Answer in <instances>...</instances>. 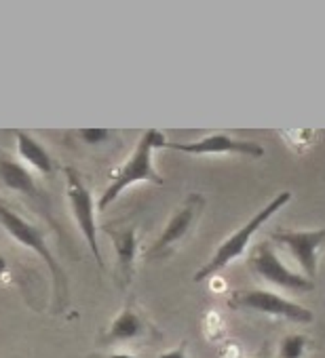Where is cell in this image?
Listing matches in <instances>:
<instances>
[{
	"instance_id": "cell-17",
	"label": "cell",
	"mask_w": 325,
	"mask_h": 358,
	"mask_svg": "<svg viewBox=\"0 0 325 358\" xmlns=\"http://www.w3.org/2000/svg\"><path fill=\"white\" fill-rule=\"evenodd\" d=\"M222 358H243V352L235 341H228L222 350Z\"/></svg>"
},
{
	"instance_id": "cell-11",
	"label": "cell",
	"mask_w": 325,
	"mask_h": 358,
	"mask_svg": "<svg viewBox=\"0 0 325 358\" xmlns=\"http://www.w3.org/2000/svg\"><path fill=\"white\" fill-rule=\"evenodd\" d=\"M0 182H3L7 188H11L13 192L30 199L34 205H41L45 215L49 217V222L55 224L53 217H51V209H49V201H47L45 192L39 188L34 175L26 166H22L20 162H15L11 158L0 156Z\"/></svg>"
},
{
	"instance_id": "cell-3",
	"label": "cell",
	"mask_w": 325,
	"mask_h": 358,
	"mask_svg": "<svg viewBox=\"0 0 325 358\" xmlns=\"http://www.w3.org/2000/svg\"><path fill=\"white\" fill-rule=\"evenodd\" d=\"M291 201V192H281V194H277L268 205H264V209H260L249 222H245L235 234H230L218 249H216V253L212 255V259L193 276V280L195 282H203V280H207V278H212L214 274H218L220 270H224L228 264H233L237 257H241L243 253H245V249H247V243L251 241V236L279 211V209H283L287 203Z\"/></svg>"
},
{
	"instance_id": "cell-15",
	"label": "cell",
	"mask_w": 325,
	"mask_h": 358,
	"mask_svg": "<svg viewBox=\"0 0 325 358\" xmlns=\"http://www.w3.org/2000/svg\"><path fill=\"white\" fill-rule=\"evenodd\" d=\"M81 135H83V139L87 141V143H97V141H104L108 135H110V131H95V129H85V131H81Z\"/></svg>"
},
{
	"instance_id": "cell-12",
	"label": "cell",
	"mask_w": 325,
	"mask_h": 358,
	"mask_svg": "<svg viewBox=\"0 0 325 358\" xmlns=\"http://www.w3.org/2000/svg\"><path fill=\"white\" fill-rule=\"evenodd\" d=\"M152 331V327L146 322V318L135 310L133 301H127L125 308L114 316V320L110 322L108 331L104 333L102 341L104 343H127V341H135V339H144L148 337V333Z\"/></svg>"
},
{
	"instance_id": "cell-13",
	"label": "cell",
	"mask_w": 325,
	"mask_h": 358,
	"mask_svg": "<svg viewBox=\"0 0 325 358\" xmlns=\"http://www.w3.org/2000/svg\"><path fill=\"white\" fill-rule=\"evenodd\" d=\"M15 137H18V154H20V158L24 162H28L41 175L51 177L55 173V164H53L51 154L32 135H28L24 131H15Z\"/></svg>"
},
{
	"instance_id": "cell-7",
	"label": "cell",
	"mask_w": 325,
	"mask_h": 358,
	"mask_svg": "<svg viewBox=\"0 0 325 358\" xmlns=\"http://www.w3.org/2000/svg\"><path fill=\"white\" fill-rule=\"evenodd\" d=\"M247 266L249 270L254 272V276L275 285V287H281V289H289V291H302V293H308L314 289V282L308 280L306 276L298 274V272H291L275 253L272 249V243L266 241V243H260L249 259H247Z\"/></svg>"
},
{
	"instance_id": "cell-1",
	"label": "cell",
	"mask_w": 325,
	"mask_h": 358,
	"mask_svg": "<svg viewBox=\"0 0 325 358\" xmlns=\"http://www.w3.org/2000/svg\"><path fill=\"white\" fill-rule=\"evenodd\" d=\"M165 141H167L165 135L154 129L146 131L139 137L133 154L114 171L110 184L106 186L104 194L99 196V201H97L99 211H106L129 186H133L137 182H148V184H156V186L162 184V177L156 173V169L152 164V152H154V148L165 145Z\"/></svg>"
},
{
	"instance_id": "cell-6",
	"label": "cell",
	"mask_w": 325,
	"mask_h": 358,
	"mask_svg": "<svg viewBox=\"0 0 325 358\" xmlns=\"http://www.w3.org/2000/svg\"><path fill=\"white\" fill-rule=\"evenodd\" d=\"M66 175V194H68V203L72 209V215L78 224V230L87 243V247L91 249L97 268L104 270V259H102V251H99V243H97V224H95V201L91 190L83 184V179L78 175V171H74L72 166L64 169Z\"/></svg>"
},
{
	"instance_id": "cell-18",
	"label": "cell",
	"mask_w": 325,
	"mask_h": 358,
	"mask_svg": "<svg viewBox=\"0 0 325 358\" xmlns=\"http://www.w3.org/2000/svg\"><path fill=\"white\" fill-rule=\"evenodd\" d=\"M7 272H9V259L0 253V276H5Z\"/></svg>"
},
{
	"instance_id": "cell-2",
	"label": "cell",
	"mask_w": 325,
	"mask_h": 358,
	"mask_svg": "<svg viewBox=\"0 0 325 358\" xmlns=\"http://www.w3.org/2000/svg\"><path fill=\"white\" fill-rule=\"evenodd\" d=\"M0 226L7 230V234H11V238H15L26 249L34 251L45 262V266L49 268V272L53 276L55 303L60 308H64L66 301H68V276H66L64 268L60 266V262L55 259V255L51 253L43 228L36 226V224H32V222H28L26 217H22L3 199H0Z\"/></svg>"
},
{
	"instance_id": "cell-14",
	"label": "cell",
	"mask_w": 325,
	"mask_h": 358,
	"mask_svg": "<svg viewBox=\"0 0 325 358\" xmlns=\"http://www.w3.org/2000/svg\"><path fill=\"white\" fill-rule=\"evenodd\" d=\"M306 345H308V339L304 335H298V333L285 335L279 345V358H302Z\"/></svg>"
},
{
	"instance_id": "cell-10",
	"label": "cell",
	"mask_w": 325,
	"mask_h": 358,
	"mask_svg": "<svg viewBox=\"0 0 325 358\" xmlns=\"http://www.w3.org/2000/svg\"><path fill=\"white\" fill-rule=\"evenodd\" d=\"M104 232L110 234L114 253H116V280L123 289H127L135 274V257H137V226L127 222L106 224Z\"/></svg>"
},
{
	"instance_id": "cell-9",
	"label": "cell",
	"mask_w": 325,
	"mask_h": 358,
	"mask_svg": "<svg viewBox=\"0 0 325 358\" xmlns=\"http://www.w3.org/2000/svg\"><path fill=\"white\" fill-rule=\"evenodd\" d=\"M270 243L283 245L302 266L308 280L314 278L319 268V249L325 245V228L321 230H277Z\"/></svg>"
},
{
	"instance_id": "cell-16",
	"label": "cell",
	"mask_w": 325,
	"mask_h": 358,
	"mask_svg": "<svg viewBox=\"0 0 325 358\" xmlns=\"http://www.w3.org/2000/svg\"><path fill=\"white\" fill-rule=\"evenodd\" d=\"M186 341H182L178 348H174V350H170V352H162V354H158L156 358H188V354H186Z\"/></svg>"
},
{
	"instance_id": "cell-8",
	"label": "cell",
	"mask_w": 325,
	"mask_h": 358,
	"mask_svg": "<svg viewBox=\"0 0 325 358\" xmlns=\"http://www.w3.org/2000/svg\"><path fill=\"white\" fill-rule=\"evenodd\" d=\"M162 148H170L176 152L193 154V156H212V154H241V156H251V158H262L264 148L254 141L237 139L226 133H212L205 135L197 141H165Z\"/></svg>"
},
{
	"instance_id": "cell-5",
	"label": "cell",
	"mask_w": 325,
	"mask_h": 358,
	"mask_svg": "<svg viewBox=\"0 0 325 358\" xmlns=\"http://www.w3.org/2000/svg\"><path fill=\"white\" fill-rule=\"evenodd\" d=\"M205 209V199L199 192H193L186 196V201L174 211V215L170 217L165 230L158 234V238L154 241V245L148 249L146 257L148 259H162L170 257L193 232V228L197 226L201 213Z\"/></svg>"
},
{
	"instance_id": "cell-20",
	"label": "cell",
	"mask_w": 325,
	"mask_h": 358,
	"mask_svg": "<svg viewBox=\"0 0 325 358\" xmlns=\"http://www.w3.org/2000/svg\"><path fill=\"white\" fill-rule=\"evenodd\" d=\"M256 358H270V350H268V345L266 348H262L260 352H258V356Z\"/></svg>"
},
{
	"instance_id": "cell-19",
	"label": "cell",
	"mask_w": 325,
	"mask_h": 358,
	"mask_svg": "<svg viewBox=\"0 0 325 358\" xmlns=\"http://www.w3.org/2000/svg\"><path fill=\"white\" fill-rule=\"evenodd\" d=\"M110 358H139V356H133V354H127V352H118V354H112Z\"/></svg>"
},
{
	"instance_id": "cell-4",
	"label": "cell",
	"mask_w": 325,
	"mask_h": 358,
	"mask_svg": "<svg viewBox=\"0 0 325 358\" xmlns=\"http://www.w3.org/2000/svg\"><path fill=\"white\" fill-rule=\"evenodd\" d=\"M228 306L233 310H245V312H258L264 316H275V318H285L291 322H302L308 324L314 320V314L298 306L296 301H289L277 293L264 291V289H237L228 297Z\"/></svg>"
}]
</instances>
